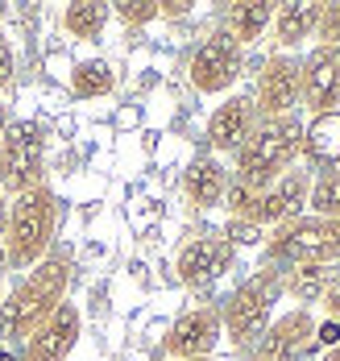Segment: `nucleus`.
<instances>
[{
	"label": "nucleus",
	"mask_w": 340,
	"mask_h": 361,
	"mask_svg": "<svg viewBox=\"0 0 340 361\" xmlns=\"http://www.w3.org/2000/svg\"><path fill=\"white\" fill-rule=\"evenodd\" d=\"M258 109L249 96H228L225 104H216V112L208 116V145L216 154H237L249 142V133L258 129Z\"/></svg>",
	"instance_id": "obj_14"
},
{
	"label": "nucleus",
	"mask_w": 340,
	"mask_h": 361,
	"mask_svg": "<svg viewBox=\"0 0 340 361\" xmlns=\"http://www.w3.org/2000/svg\"><path fill=\"white\" fill-rule=\"evenodd\" d=\"M113 13H116V21H125L129 30H137V25L158 21V0H120Z\"/></svg>",
	"instance_id": "obj_23"
},
{
	"label": "nucleus",
	"mask_w": 340,
	"mask_h": 361,
	"mask_svg": "<svg viewBox=\"0 0 340 361\" xmlns=\"http://www.w3.org/2000/svg\"><path fill=\"white\" fill-rule=\"evenodd\" d=\"M79 336H83V316L75 303H58L54 316L21 345V361H67L75 353Z\"/></svg>",
	"instance_id": "obj_12"
},
{
	"label": "nucleus",
	"mask_w": 340,
	"mask_h": 361,
	"mask_svg": "<svg viewBox=\"0 0 340 361\" xmlns=\"http://www.w3.org/2000/svg\"><path fill=\"white\" fill-rule=\"evenodd\" d=\"M228 183H232V175H228L225 162L216 154H203L183 171V195L195 208H216V204H225Z\"/></svg>",
	"instance_id": "obj_15"
},
{
	"label": "nucleus",
	"mask_w": 340,
	"mask_h": 361,
	"mask_svg": "<svg viewBox=\"0 0 340 361\" xmlns=\"http://www.w3.org/2000/svg\"><path fill=\"white\" fill-rule=\"evenodd\" d=\"M303 104L324 116L340 109V50L336 46H315L307 59H299Z\"/></svg>",
	"instance_id": "obj_11"
},
{
	"label": "nucleus",
	"mask_w": 340,
	"mask_h": 361,
	"mask_svg": "<svg viewBox=\"0 0 340 361\" xmlns=\"http://www.w3.org/2000/svg\"><path fill=\"white\" fill-rule=\"evenodd\" d=\"M320 303L328 307V316H332V320H340V279H332V287H328V295H324Z\"/></svg>",
	"instance_id": "obj_29"
},
{
	"label": "nucleus",
	"mask_w": 340,
	"mask_h": 361,
	"mask_svg": "<svg viewBox=\"0 0 340 361\" xmlns=\"http://www.w3.org/2000/svg\"><path fill=\"white\" fill-rule=\"evenodd\" d=\"M303 162L311 171H332L340 166V109L324 112V116H311V125H303Z\"/></svg>",
	"instance_id": "obj_16"
},
{
	"label": "nucleus",
	"mask_w": 340,
	"mask_h": 361,
	"mask_svg": "<svg viewBox=\"0 0 340 361\" xmlns=\"http://www.w3.org/2000/svg\"><path fill=\"white\" fill-rule=\"evenodd\" d=\"M191 361H216V357H191Z\"/></svg>",
	"instance_id": "obj_33"
},
{
	"label": "nucleus",
	"mask_w": 340,
	"mask_h": 361,
	"mask_svg": "<svg viewBox=\"0 0 340 361\" xmlns=\"http://www.w3.org/2000/svg\"><path fill=\"white\" fill-rule=\"evenodd\" d=\"M0 361H17V357H13V353H8V349H0Z\"/></svg>",
	"instance_id": "obj_32"
},
{
	"label": "nucleus",
	"mask_w": 340,
	"mask_h": 361,
	"mask_svg": "<svg viewBox=\"0 0 340 361\" xmlns=\"http://www.w3.org/2000/svg\"><path fill=\"white\" fill-rule=\"evenodd\" d=\"M225 241L237 250V245H265V228H258L253 220H228V228H225Z\"/></svg>",
	"instance_id": "obj_24"
},
{
	"label": "nucleus",
	"mask_w": 340,
	"mask_h": 361,
	"mask_svg": "<svg viewBox=\"0 0 340 361\" xmlns=\"http://www.w3.org/2000/svg\"><path fill=\"white\" fill-rule=\"evenodd\" d=\"M67 287H71V266L67 257H42L38 266L0 299V345L13 341H30L58 303H67Z\"/></svg>",
	"instance_id": "obj_1"
},
{
	"label": "nucleus",
	"mask_w": 340,
	"mask_h": 361,
	"mask_svg": "<svg viewBox=\"0 0 340 361\" xmlns=\"http://www.w3.org/2000/svg\"><path fill=\"white\" fill-rule=\"evenodd\" d=\"M320 361H340V345H336V349H324V357H320Z\"/></svg>",
	"instance_id": "obj_31"
},
{
	"label": "nucleus",
	"mask_w": 340,
	"mask_h": 361,
	"mask_svg": "<svg viewBox=\"0 0 340 361\" xmlns=\"http://www.w3.org/2000/svg\"><path fill=\"white\" fill-rule=\"evenodd\" d=\"M13 71H17V63H13V46H8V37H0V92L13 83Z\"/></svg>",
	"instance_id": "obj_27"
},
{
	"label": "nucleus",
	"mask_w": 340,
	"mask_h": 361,
	"mask_svg": "<svg viewBox=\"0 0 340 361\" xmlns=\"http://www.w3.org/2000/svg\"><path fill=\"white\" fill-rule=\"evenodd\" d=\"M303 104V83H299V59L295 54H270L262 75H258V96L253 109L262 121L291 116Z\"/></svg>",
	"instance_id": "obj_8"
},
{
	"label": "nucleus",
	"mask_w": 340,
	"mask_h": 361,
	"mask_svg": "<svg viewBox=\"0 0 340 361\" xmlns=\"http://www.w3.org/2000/svg\"><path fill=\"white\" fill-rule=\"evenodd\" d=\"M241 67H245V50L225 30H216L212 37H203L195 46V54H191V63H187V75H191V83H195V92L220 96V92H228L241 79Z\"/></svg>",
	"instance_id": "obj_6"
},
{
	"label": "nucleus",
	"mask_w": 340,
	"mask_h": 361,
	"mask_svg": "<svg viewBox=\"0 0 340 361\" xmlns=\"http://www.w3.org/2000/svg\"><path fill=\"white\" fill-rule=\"evenodd\" d=\"M274 8H278V4H270V0H241V4H228L225 34L245 50L249 42H258V37L274 25Z\"/></svg>",
	"instance_id": "obj_18"
},
{
	"label": "nucleus",
	"mask_w": 340,
	"mask_h": 361,
	"mask_svg": "<svg viewBox=\"0 0 340 361\" xmlns=\"http://www.w3.org/2000/svg\"><path fill=\"white\" fill-rule=\"evenodd\" d=\"M54 228H58V200H54L50 183L8 200V224H4V262H8V270L30 274L42 257H50Z\"/></svg>",
	"instance_id": "obj_2"
},
{
	"label": "nucleus",
	"mask_w": 340,
	"mask_h": 361,
	"mask_svg": "<svg viewBox=\"0 0 340 361\" xmlns=\"http://www.w3.org/2000/svg\"><path fill=\"white\" fill-rule=\"evenodd\" d=\"M8 125H13V116H8V104H0V142H4V133H8Z\"/></svg>",
	"instance_id": "obj_30"
},
{
	"label": "nucleus",
	"mask_w": 340,
	"mask_h": 361,
	"mask_svg": "<svg viewBox=\"0 0 340 361\" xmlns=\"http://www.w3.org/2000/svg\"><path fill=\"white\" fill-rule=\"evenodd\" d=\"M315 37H320V46H336L340 50V4H324V8H320Z\"/></svg>",
	"instance_id": "obj_25"
},
{
	"label": "nucleus",
	"mask_w": 340,
	"mask_h": 361,
	"mask_svg": "<svg viewBox=\"0 0 340 361\" xmlns=\"http://www.w3.org/2000/svg\"><path fill=\"white\" fill-rule=\"evenodd\" d=\"M303 154V121L291 116H274V121H258V129L249 133V142L241 145L237 158V183L265 191L274 179H282L295 158Z\"/></svg>",
	"instance_id": "obj_3"
},
{
	"label": "nucleus",
	"mask_w": 340,
	"mask_h": 361,
	"mask_svg": "<svg viewBox=\"0 0 340 361\" xmlns=\"http://www.w3.org/2000/svg\"><path fill=\"white\" fill-rule=\"evenodd\" d=\"M108 17H113V8H108V4H100V0H75V4H67V8H63V30H67L71 37L96 42V37L104 34Z\"/></svg>",
	"instance_id": "obj_19"
},
{
	"label": "nucleus",
	"mask_w": 340,
	"mask_h": 361,
	"mask_svg": "<svg viewBox=\"0 0 340 361\" xmlns=\"http://www.w3.org/2000/svg\"><path fill=\"white\" fill-rule=\"evenodd\" d=\"M191 4L187 0H158V17H187Z\"/></svg>",
	"instance_id": "obj_28"
},
{
	"label": "nucleus",
	"mask_w": 340,
	"mask_h": 361,
	"mask_svg": "<svg viewBox=\"0 0 340 361\" xmlns=\"http://www.w3.org/2000/svg\"><path fill=\"white\" fill-rule=\"evenodd\" d=\"M46 183V129L38 121H13L0 142V195L17 200Z\"/></svg>",
	"instance_id": "obj_5"
},
{
	"label": "nucleus",
	"mask_w": 340,
	"mask_h": 361,
	"mask_svg": "<svg viewBox=\"0 0 340 361\" xmlns=\"http://www.w3.org/2000/svg\"><path fill=\"white\" fill-rule=\"evenodd\" d=\"M315 345H320V349H336L340 345V320L328 316L324 324H315V341H311V349H315Z\"/></svg>",
	"instance_id": "obj_26"
},
{
	"label": "nucleus",
	"mask_w": 340,
	"mask_h": 361,
	"mask_svg": "<svg viewBox=\"0 0 340 361\" xmlns=\"http://www.w3.org/2000/svg\"><path fill=\"white\" fill-rule=\"evenodd\" d=\"M311 216H324V220H340V166L324 171L320 179L311 183V200H307Z\"/></svg>",
	"instance_id": "obj_22"
},
{
	"label": "nucleus",
	"mask_w": 340,
	"mask_h": 361,
	"mask_svg": "<svg viewBox=\"0 0 340 361\" xmlns=\"http://www.w3.org/2000/svg\"><path fill=\"white\" fill-rule=\"evenodd\" d=\"M113 87H116V71L104 59H87L71 71V92L79 100H104V96H113Z\"/></svg>",
	"instance_id": "obj_21"
},
{
	"label": "nucleus",
	"mask_w": 340,
	"mask_h": 361,
	"mask_svg": "<svg viewBox=\"0 0 340 361\" xmlns=\"http://www.w3.org/2000/svg\"><path fill=\"white\" fill-rule=\"evenodd\" d=\"M225 336V324H220V307H191L183 312L170 332H166V353L175 361H191V357H212L216 345Z\"/></svg>",
	"instance_id": "obj_10"
},
{
	"label": "nucleus",
	"mask_w": 340,
	"mask_h": 361,
	"mask_svg": "<svg viewBox=\"0 0 340 361\" xmlns=\"http://www.w3.org/2000/svg\"><path fill=\"white\" fill-rule=\"evenodd\" d=\"M320 8L324 4H278L274 8V42H278V54H291L299 50L307 37H315L320 25Z\"/></svg>",
	"instance_id": "obj_17"
},
{
	"label": "nucleus",
	"mask_w": 340,
	"mask_h": 361,
	"mask_svg": "<svg viewBox=\"0 0 340 361\" xmlns=\"http://www.w3.org/2000/svg\"><path fill=\"white\" fill-rule=\"evenodd\" d=\"M0 299H4V295H0Z\"/></svg>",
	"instance_id": "obj_34"
},
{
	"label": "nucleus",
	"mask_w": 340,
	"mask_h": 361,
	"mask_svg": "<svg viewBox=\"0 0 340 361\" xmlns=\"http://www.w3.org/2000/svg\"><path fill=\"white\" fill-rule=\"evenodd\" d=\"M332 287V266H291L282 274V290L295 295L299 303H320Z\"/></svg>",
	"instance_id": "obj_20"
},
{
	"label": "nucleus",
	"mask_w": 340,
	"mask_h": 361,
	"mask_svg": "<svg viewBox=\"0 0 340 361\" xmlns=\"http://www.w3.org/2000/svg\"><path fill=\"white\" fill-rule=\"evenodd\" d=\"M228 266H232V245H228L225 237H195L175 257V274L191 290L212 287L216 279H225Z\"/></svg>",
	"instance_id": "obj_13"
},
{
	"label": "nucleus",
	"mask_w": 340,
	"mask_h": 361,
	"mask_svg": "<svg viewBox=\"0 0 340 361\" xmlns=\"http://www.w3.org/2000/svg\"><path fill=\"white\" fill-rule=\"evenodd\" d=\"M311 341H315V316L307 307H295L270 320V328L249 345L245 361H299L303 353H311Z\"/></svg>",
	"instance_id": "obj_7"
},
{
	"label": "nucleus",
	"mask_w": 340,
	"mask_h": 361,
	"mask_svg": "<svg viewBox=\"0 0 340 361\" xmlns=\"http://www.w3.org/2000/svg\"><path fill=\"white\" fill-rule=\"evenodd\" d=\"M311 183H315L311 171H287L282 179H274L265 191L253 195V208L245 220H253L258 228H278L287 220H299L311 200Z\"/></svg>",
	"instance_id": "obj_9"
},
{
	"label": "nucleus",
	"mask_w": 340,
	"mask_h": 361,
	"mask_svg": "<svg viewBox=\"0 0 340 361\" xmlns=\"http://www.w3.org/2000/svg\"><path fill=\"white\" fill-rule=\"evenodd\" d=\"M278 299H282V270L262 266L258 274H249V279L220 303L225 336L237 345V349H249L265 328H270V320H274V303H278Z\"/></svg>",
	"instance_id": "obj_4"
}]
</instances>
